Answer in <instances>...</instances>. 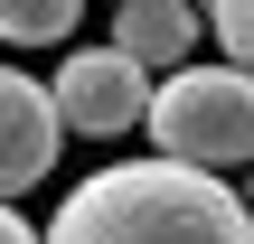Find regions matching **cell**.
<instances>
[{
    "label": "cell",
    "mask_w": 254,
    "mask_h": 244,
    "mask_svg": "<svg viewBox=\"0 0 254 244\" xmlns=\"http://www.w3.org/2000/svg\"><path fill=\"white\" fill-rule=\"evenodd\" d=\"M47 244H254V197L226 188V169L151 150L75 179L47 216Z\"/></svg>",
    "instance_id": "obj_1"
},
{
    "label": "cell",
    "mask_w": 254,
    "mask_h": 244,
    "mask_svg": "<svg viewBox=\"0 0 254 244\" xmlns=\"http://www.w3.org/2000/svg\"><path fill=\"white\" fill-rule=\"evenodd\" d=\"M141 132H151V150H170V160L245 169L254 160V75L236 56H217V66H170V75L151 85Z\"/></svg>",
    "instance_id": "obj_2"
},
{
    "label": "cell",
    "mask_w": 254,
    "mask_h": 244,
    "mask_svg": "<svg viewBox=\"0 0 254 244\" xmlns=\"http://www.w3.org/2000/svg\"><path fill=\"white\" fill-rule=\"evenodd\" d=\"M47 94H57L66 132L113 141V132H132V122L151 113V66H141V56H123V47H75V56L47 75Z\"/></svg>",
    "instance_id": "obj_3"
},
{
    "label": "cell",
    "mask_w": 254,
    "mask_h": 244,
    "mask_svg": "<svg viewBox=\"0 0 254 244\" xmlns=\"http://www.w3.org/2000/svg\"><path fill=\"white\" fill-rule=\"evenodd\" d=\"M57 141H66L57 94H47L38 75H9V66H0V197L38 188V179L57 169Z\"/></svg>",
    "instance_id": "obj_4"
},
{
    "label": "cell",
    "mask_w": 254,
    "mask_h": 244,
    "mask_svg": "<svg viewBox=\"0 0 254 244\" xmlns=\"http://www.w3.org/2000/svg\"><path fill=\"white\" fill-rule=\"evenodd\" d=\"M113 47L141 56L151 75H170V66H189V47H198V9H189V0H113Z\"/></svg>",
    "instance_id": "obj_5"
},
{
    "label": "cell",
    "mask_w": 254,
    "mask_h": 244,
    "mask_svg": "<svg viewBox=\"0 0 254 244\" xmlns=\"http://www.w3.org/2000/svg\"><path fill=\"white\" fill-rule=\"evenodd\" d=\"M85 0H0V47H66Z\"/></svg>",
    "instance_id": "obj_6"
},
{
    "label": "cell",
    "mask_w": 254,
    "mask_h": 244,
    "mask_svg": "<svg viewBox=\"0 0 254 244\" xmlns=\"http://www.w3.org/2000/svg\"><path fill=\"white\" fill-rule=\"evenodd\" d=\"M207 28H217V47L254 75V0H207Z\"/></svg>",
    "instance_id": "obj_7"
},
{
    "label": "cell",
    "mask_w": 254,
    "mask_h": 244,
    "mask_svg": "<svg viewBox=\"0 0 254 244\" xmlns=\"http://www.w3.org/2000/svg\"><path fill=\"white\" fill-rule=\"evenodd\" d=\"M0 244H47V235H38V226H28V216H19L9 197H0Z\"/></svg>",
    "instance_id": "obj_8"
}]
</instances>
